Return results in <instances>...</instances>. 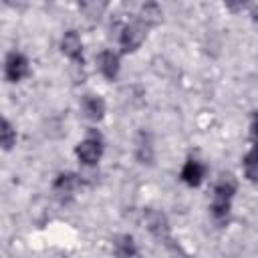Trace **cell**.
<instances>
[{
    "label": "cell",
    "mask_w": 258,
    "mask_h": 258,
    "mask_svg": "<svg viewBox=\"0 0 258 258\" xmlns=\"http://www.w3.org/2000/svg\"><path fill=\"white\" fill-rule=\"evenodd\" d=\"M236 189H238V183H236V179H234L232 173H224L216 181L210 212H212V218H214V222L218 226H226L228 224L230 210H232V200H234Z\"/></svg>",
    "instance_id": "obj_1"
},
{
    "label": "cell",
    "mask_w": 258,
    "mask_h": 258,
    "mask_svg": "<svg viewBox=\"0 0 258 258\" xmlns=\"http://www.w3.org/2000/svg\"><path fill=\"white\" fill-rule=\"evenodd\" d=\"M75 153H77V157H79V161L83 165H95L103 155V139H101V135L95 129H91L87 133V137L77 145Z\"/></svg>",
    "instance_id": "obj_2"
},
{
    "label": "cell",
    "mask_w": 258,
    "mask_h": 258,
    "mask_svg": "<svg viewBox=\"0 0 258 258\" xmlns=\"http://www.w3.org/2000/svg\"><path fill=\"white\" fill-rule=\"evenodd\" d=\"M145 34H147V28L139 20L125 24L121 28V32H119V46H121V50L123 52H135L141 46V42L145 40Z\"/></svg>",
    "instance_id": "obj_3"
},
{
    "label": "cell",
    "mask_w": 258,
    "mask_h": 258,
    "mask_svg": "<svg viewBox=\"0 0 258 258\" xmlns=\"http://www.w3.org/2000/svg\"><path fill=\"white\" fill-rule=\"evenodd\" d=\"M4 75L10 83H20L22 79H26L30 75L28 58L22 52H16V50L8 52L6 60H4Z\"/></svg>",
    "instance_id": "obj_4"
},
{
    "label": "cell",
    "mask_w": 258,
    "mask_h": 258,
    "mask_svg": "<svg viewBox=\"0 0 258 258\" xmlns=\"http://www.w3.org/2000/svg\"><path fill=\"white\" fill-rule=\"evenodd\" d=\"M60 50L64 56H69L77 67H83V42L77 30H67L60 38Z\"/></svg>",
    "instance_id": "obj_5"
},
{
    "label": "cell",
    "mask_w": 258,
    "mask_h": 258,
    "mask_svg": "<svg viewBox=\"0 0 258 258\" xmlns=\"http://www.w3.org/2000/svg\"><path fill=\"white\" fill-rule=\"evenodd\" d=\"M206 173H208V167H206L200 159H196V157H187V161H185L183 167H181L179 177H181V181H183L185 185H189V187H198V185H202Z\"/></svg>",
    "instance_id": "obj_6"
},
{
    "label": "cell",
    "mask_w": 258,
    "mask_h": 258,
    "mask_svg": "<svg viewBox=\"0 0 258 258\" xmlns=\"http://www.w3.org/2000/svg\"><path fill=\"white\" fill-rule=\"evenodd\" d=\"M83 183V175L79 173H73V171H62L54 177L52 181V189L58 198H69L75 194V189Z\"/></svg>",
    "instance_id": "obj_7"
},
{
    "label": "cell",
    "mask_w": 258,
    "mask_h": 258,
    "mask_svg": "<svg viewBox=\"0 0 258 258\" xmlns=\"http://www.w3.org/2000/svg\"><path fill=\"white\" fill-rule=\"evenodd\" d=\"M97 67H99V71H101V75H103L105 79L113 81V79L119 75V69H121L119 54L113 52V50H109V48L101 50L99 56H97Z\"/></svg>",
    "instance_id": "obj_8"
},
{
    "label": "cell",
    "mask_w": 258,
    "mask_h": 258,
    "mask_svg": "<svg viewBox=\"0 0 258 258\" xmlns=\"http://www.w3.org/2000/svg\"><path fill=\"white\" fill-rule=\"evenodd\" d=\"M145 222H147V230L159 238V240H165L167 234H169V224H167V218L165 214L157 212V210H147L145 212Z\"/></svg>",
    "instance_id": "obj_9"
},
{
    "label": "cell",
    "mask_w": 258,
    "mask_h": 258,
    "mask_svg": "<svg viewBox=\"0 0 258 258\" xmlns=\"http://www.w3.org/2000/svg\"><path fill=\"white\" fill-rule=\"evenodd\" d=\"M135 157L139 163H151L153 161V139L151 133L141 129L135 139Z\"/></svg>",
    "instance_id": "obj_10"
},
{
    "label": "cell",
    "mask_w": 258,
    "mask_h": 258,
    "mask_svg": "<svg viewBox=\"0 0 258 258\" xmlns=\"http://www.w3.org/2000/svg\"><path fill=\"white\" fill-rule=\"evenodd\" d=\"M83 113L91 121H101L105 117V101L99 95H85L81 101Z\"/></svg>",
    "instance_id": "obj_11"
},
{
    "label": "cell",
    "mask_w": 258,
    "mask_h": 258,
    "mask_svg": "<svg viewBox=\"0 0 258 258\" xmlns=\"http://www.w3.org/2000/svg\"><path fill=\"white\" fill-rule=\"evenodd\" d=\"M113 254H115V258H135L137 256V244H135L133 236H129V234L115 236Z\"/></svg>",
    "instance_id": "obj_12"
},
{
    "label": "cell",
    "mask_w": 258,
    "mask_h": 258,
    "mask_svg": "<svg viewBox=\"0 0 258 258\" xmlns=\"http://www.w3.org/2000/svg\"><path fill=\"white\" fill-rule=\"evenodd\" d=\"M161 8L157 6V4H153V2H147L143 8H141V12H139V22L145 26V28H149V26H155L159 20H161Z\"/></svg>",
    "instance_id": "obj_13"
},
{
    "label": "cell",
    "mask_w": 258,
    "mask_h": 258,
    "mask_svg": "<svg viewBox=\"0 0 258 258\" xmlns=\"http://www.w3.org/2000/svg\"><path fill=\"white\" fill-rule=\"evenodd\" d=\"M16 143V129L12 123L0 115V149H12Z\"/></svg>",
    "instance_id": "obj_14"
},
{
    "label": "cell",
    "mask_w": 258,
    "mask_h": 258,
    "mask_svg": "<svg viewBox=\"0 0 258 258\" xmlns=\"http://www.w3.org/2000/svg\"><path fill=\"white\" fill-rule=\"evenodd\" d=\"M242 165H244V173L250 181H256V161H254V149H250L244 159H242Z\"/></svg>",
    "instance_id": "obj_15"
},
{
    "label": "cell",
    "mask_w": 258,
    "mask_h": 258,
    "mask_svg": "<svg viewBox=\"0 0 258 258\" xmlns=\"http://www.w3.org/2000/svg\"><path fill=\"white\" fill-rule=\"evenodd\" d=\"M81 8L87 12V16H99V14L105 10V4H99V6H97L95 2H87V4H83Z\"/></svg>",
    "instance_id": "obj_16"
}]
</instances>
